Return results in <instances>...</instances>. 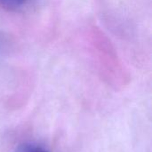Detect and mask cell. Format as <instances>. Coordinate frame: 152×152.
<instances>
[{
  "instance_id": "6da1fadb",
  "label": "cell",
  "mask_w": 152,
  "mask_h": 152,
  "mask_svg": "<svg viewBox=\"0 0 152 152\" xmlns=\"http://www.w3.org/2000/svg\"><path fill=\"white\" fill-rule=\"evenodd\" d=\"M29 0H0V8L8 12H16L23 8Z\"/></svg>"
},
{
  "instance_id": "7a4b0ae2",
  "label": "cell",
  "mask_w": 152,
  "mask_h": 152,
  "mask_svg": "<svg viewBox=\"0 0 152 152\" xmlns=\"http://www.w3.org/2000/svg\"><path fill=\"white\" fill-rule=\"evenodd\" d=\"M9 39L4 34H0V56L4 55L9 50Z\"/></svg>"
},
{
  "instance_id": "3957f363",
  "label": "cell",
  "mask_w": 152,
  "mask_h": 152,
  "mask_svg": "<svg viewBox=\"0 0 152 152\" xmlns=\"http://www.w3.org/2000/svg\"><path fill=\"white\" fill-rule=\"evenodd\" d=\"M18 152H47L45 149L38 147V146H32V145H23L21 146Z\"/></svg>"
}]
</instances>
